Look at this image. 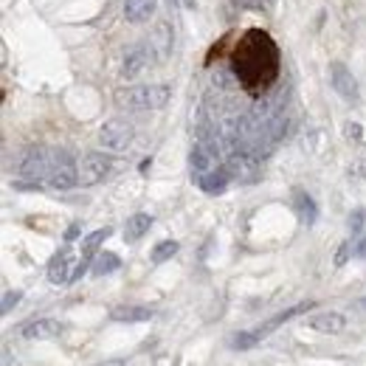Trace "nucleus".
I'll use <instances>...</instances> for the list:
<instances>
[{
    "label": "nucleus",
    "instance_id": "obj_27",
    "mask_svg": "<svg viewBox=\"0 0 366 366\" xmlns=\"http://www.w3.org/2000/svg\"><path fill=\"white\" fill-rule=\"evenodd\" d=\"M364 220H366V214L358 208V211H353V217H350V228H353V234H358L361 228H364Z\"/></svg>",
    "mask_w": 366,
    "mask_h": 366
},
{
    "label": "nucleus",
    "instance_id": "obj_26",
    "mask_svg": "<svg viewBox=\"0 0 366 366\" xmlns=\"http://www.w3.org/2000/svg\"><path fill=\"white\" fill-rule=\"evenodd\" d=\"M240 8H268L273 0H234Z\"/></svg>",
    "mask_w": 366,
    "mask_h": 366
},
{
    "label": "nucleus",
    "instance_id": "obj_23",
    "mask_svg": "<svg viewBox=\"0 0 366 366\" xmlns=\"http://www.w3.org/2000/svg\"><path fill=\"white\" fill-rule=\"evenodd\" d=\"M262 341V336L256 333V330H251V333H234L231 336V347L234 350H251V347H256Z\"/></svg>",
    "mask_w": 366,
    "mask_h": 366
},
{
    "label": "nucleus",
    "instance_id": "obj_1",
    "mask_svg": "<svg viewBox=\"0 0 366 366\" xmlns=\"http://www.w3.org/2000/svg\"><path fill=\"white\" fill-rule=\"evenodd\" d=\"M234 71L248 90L268 88L279 73V51L265 31H248L234 51Z\"/></svg>",
    "mask_w": 366,
    "mask_h": 366
},
{
    "label": "nucleus",
    "instance_id": "obj_3",
    "mask_svg": "<svg viewBox=\"0 0 366 366\" xmlns=\"http://www.w3.org/2000/svg\"><path fill=\"white\" fill-rule=\"evenodd\" d=\"M51 164H54V150H45V147H28V150L17 158V175H20V178H28V181H34V183H40V178H48Z\"/></svg>",
    "mask_w": 366,
    "mask_h": 366
},
{
    "label": "nucleus",
    "instance_id": "obj_15",
    "mask_svg": "<svg viewBox=\"0 0 366 366\" xmlns=\"http://www.w3.org/2000/svg\"><path fill=\"white\" fill-rule=\"evenodd\" d=\"M155 313L150 307H141V305H122L116 310H110V319L113 321H127V324H136V321H150Z\"/></svg>",
    "mask_w": 366,
    "mask_h": 366
},
{
    "label": "nucleus",
    "instance_id": "obj_13",
    "mask_svg": "<svg viewBox=\"0 0 366 366\" xmlns=\"http://www.w3.org/2000/svg\"><path fill=\"white\" fill-rule=\"evenodd\" d=\"M293 211H296L299 223H305V225H313V223L319 220V206H316V200H313L307 191H302V189L293 191Z\"/></svg>",
    "mask_w": 366,
    "mask_h": 366
},
{
    "label": "nucleus",
    "instance_id": "obj_11",
    "mask_svg": "<svg viewBox=\"0 0 366 366\" xmlns=\"http://www.w3.org/2000/svg\"><path fill=\"white\" fill-rule=\"evenodd\" d=\"M59 333H62V324L57 319H34L20 327V336L28 341H48V338H57Z\"/></svg>",
    "mask_w": 366,
    "mask_h": 366
},
{
    "label": "nucleus",
    "instance_id": "obj_9",
    "mask_svg": "<svg viewBox=\"0 0 366 366\" xmlns=\"http://www.w3.org/2000/svg\"><path fill=\"white\" fill-rule=\"evenodd\" d=\"M330 82H333V88H336L338 96H344V99H350V102L358 99V82H355V76H353V71H350L347 65L333 62V65H330Z\"/></svg>",
    "mask_w": 366,
    "mask_h": 366
},
{
    "label": "nucleus",
    "instance_id": "obj_28",
    "mask_svg": "<svg viewBox=\"0 0 366 366\" xmlns=\"http://www.w3.org/2000/svg\"><path fill=\"white\" fill-rule=\"evenodd\" d=\"M344 133H347V138H361V124L358 122H347V127H344Z\"/></svg>",
    "mask_w": 366,
    "mask_h": 366
},
{
    "label": "nucleus",
    "instance_id": "obj_29",
    "mask_svg": "<svg viewBox=\"0 0 366 366\" xmlns=\"http://www.w3.org/2000/svg\"><path fill=\"white\" fill-rule=\"evenodd\" d=\"M96 366H127V361H105V364H96Z\"/></svg>",
    "mask_w": 366,
    "mask_h": 366
},
{
    "label": "nucleus",
    "instance_id": "obj_21",
    "mask_svg": "<svg viewBox=\"0 0 366 366\" xmlns=\"http://www.w3.org/2000/svg\"><path fill=\"white\" fill-rule=\"evenodd\" d=\"M178 242L175 240H164V242H158L155 248H153V262L155 265H161V262H167V259H172L175 254H178Z\"/></svg>",
    "mask_w": 366,
    "mask_h": 366
},
{
    "label": "nucleus",
    "instance_id": "obj_25",
    "mask_svg": "<svg viewBox=\"0 0 366 366\" xmlns=\"http://www.w3.org/2000/svg\"><path fill=\"white\" fill-rule=\"evenodd\" d=\"M350 254H355L353 251V242L347 240L341 248H338V254H336V268H341V265H347V259H350Z\"/></svg>",
    "mask_w": 366,
    "mask_h": 366
},
{
    "label": "nucleus",
    "instance_id": "obj_24",
    "mask_svg": "<svg viewBox=\"0 0 366 366\" xmlns=\"http://www.w3.org/2000/svg\"><path fill=\"white\" fill-rule=\"evenodd\" d=\"M20 299H23V293H20V290H6V293H3L0 313H3V316H6V313H11V310L17 307V302H20Z\"/></svg>",
    "mask_w": 366,
    "mask_h": 366
},
{
    "label": "nucleus",
    "instance_id": "obj_10",
    "mask_svg": "<svg viewBox=\"0 0 366 366\" xmlns=\"http://www.w3.org/2000/svg\"><path fill=\"white\" fill-rule=\"evenodd\" d=\"M73 251L71 248H62L59 254H54V259L48 262V282L51 285H65V282H73Z\"/></svg>",
    "mask_w": 366,
    "mask_h": 366
},
{
    "label": "nucleus",
    "instance_id": "obj_32",
    "mask_svg": "<svg viewBox=\"0 0 366 366\" xmlns=\"http://www.w3.org/2000/svg\"><path fill=\"white\" fill-rule=\"evenodd\" d=\"M355 307H361V310H366V299H364V302H355Z\"/></svg>",
    "mask_w": 366,
    "mask_h": 366
},
{
    "label": "nucleus",
    "instance_id": "obj_7",
    "mask_svg": "<svg viewBox=\"0 0 366 366\" xmlns=\"http://www.w3.org/2000/svg\"><path fill=\"white\" fill-rule=\"evenodd\" d=\"M110 172H113L110 155H105V153H90V155H85L82 164H79V183H82V186H96V183L105 181Z\"/></svg>",
    "mask_w": 366,
    "mask_h": 366
},
{
    "label": "nucleus",
    "instance_id": "obj_20",
    "mask_svg": "<svg viewBox=\"0 0 366 366\" xmlns=\"http://www.w3.org/2000/svg\"><path fill=\"white\" fill-rule=\"evenodd\" d=\"M119 265H122V259H119L116 254L105 251V254H99V256L93 259V265H90V273H93V276H107V273L119 271Z\"/></svg>",
    "mask_w": 366,
    "mask_h": 366
},
{
    "label": "nucleus",
    "instance_id": "obj_16",
    "mask_svg": "<svg viewBox=\"0 0 366 366\" xmlns=\"http://www.w3.org/2000/svg\"><path fill=\"white\" fill-rule=\"evenodd\" d=\"M228 181H231V175H228V170L223 167V170H214V172L200 175V178H197V186H200L206 194H223Z\"/></svg>",
    "mask_w": 366,
    "mask_h": 366
},
{
    "label": "nucleus",
    "instance_id": "obj_5",
    "mask_svg": "<svg viewBox=\"0 0 366 366\" xmlns=\"http://www.w3.org/2000/svg\"><path fill=\"white\" fill-rule=\"evenodd\" d=\"M225 170L231 175V181H240V183H256L259 175H262V167H259V158L248 150H237L228 155L225 161Z\"/></svg>",
    "mask_w": 366,
    "mask_h": 366
},
{
    "label": "nucleus",
    "instance_id": "obj_12",
    "mask_svg": "<svg viewBox=\"0 0 366 366\" xmlns=\"http://www.w3.org/2000/svg\"><path fill=\"white\" fill-rule=\"evenodd\" d=\"M150 48H144V45H136V48H130L127 54H124V65H122V73H124V79H133V76H138L144 68H147V62H150Z\"/></svg>",
    "mask_w": 366,
    "mask_h": 366
},
{
    "label": "nucleus",
    "instance_id": "obj_30",
    "mask_svg": "<svg viewBox=\"0 0 366 366\" xmlns=\"http://www.w3.org/2000/svg\"><path fill=\"white\" fill-rule=\"evenodd\" d=\"M355 254H358V256H366V242H358V248H355Z\"/></svg>",
    "mask_w": 366,
    "mask_h": 366
},
{
    "label": "nucleus",
    "instance_id": "obj_18",
    "mask_svg": "<svg viewBox=\"0 0 366 366\" xmlns=\"http://www.w3.org/2000/svg\"><path fill=\"white\" fill-rule=\"evenodd\" d=\"M307 310H313V302H302V305H296V307H290V310H285V313H279V316H273L271 321H265V324H259L256 327V333L265 338L268 333H273L279 324H285V321H290L293 316H299V313H307Z\"/></svg>",
    "mask_w": 366,
    "mask_h": 366
},
{
    "label": "nucleus",
    "instance_id": "obj_6",
    "mask_svg": "<svg viewBox=\"0 0 366 366\" xmlns=\"http://www.w3.org/2000/svg\"><path fill=\"white\" fill-rule=\"evenodd\" d=\"M79 183V167L73 164V158L62 150H54V164H51V172H48V186L65 191V189H73Z\"/></svg>",
    "mask_w": 366,
    "mask_h": 366
},
{
    "label": "nucleus",
    "instance_id": "obj_31",
    "mask_svg": "<svg viewBox=\"0 0 366 366\" xmlns=\"http://www.w3.org/2000/svg\"><path fill=\"white\" fill-rule=\"evenodd\" d=\"M76 234H79V228H76V225H71V228H68V240H73Z\"/></svg>",
    "mask_w": 366,
    "mask_h": 366
},
{
    "label": "nucleus",
    "instance_id": "obj_14",
    "mask_svg": "<svg viewBox=\"0 0 366 366\" xmlns=\"http://www.w3.org/2000/svg\"><path fill=\"white\" fill-rule=\"evenodd\" d=\"M344 316L341 313H319V316H313L310 321H307V327L310 330H316V333H324V336H336V333H341L344 330Z\"/></svg>",
    "mask_w": 366,
    "mask_h": 366
},
{
    "label": "nucleus",
    "instance_id": "obj_4",
    "mask_svg": "<svg viewBox=\"0 0 366 366\" xmlns=\"http://www.w3.org/2000/svg\"><path fill=\"white\" fill-rule=\"evenodd\" d=\"M133 124L127 122V119H110V122H105L102 124V130H99V141H102V147L105 150H110V153H124L130 144H133Z\"/></svg>",
    "mask_w": 366,
    "mask_h": 366
},
{
    "label": "nucleus",
    "instance_id": "obj_8",
    "mask_svg": "<svg viewBox=\"0 0 366 366\" xmlns=\"http://www.w3.org/2000/svg\"><path fill=\"white\" fill-rule=\"evenodd\" d=\"M189 167H191V172L197 178L206 175V172L220 170V153H217V147L208 144V141H197L191 147V153H189Z\"/></svg>",
    "mask_w": 366,
    "mask_h": 366
},
{
    "label": "nucleus",
    "instance_id": "obj_2",
    "mask_svg": "<svg viewBox=\"0 0 366 366\" xmlns=\"http://www.w3.org/2000/svg\"><path fill=\"white\" fill-rule=\"evenodd\" d=\"M172 99L167 85H133L116 90V105L124 110H161Z\"/></svg>",
    "mask_w": 366,
    "mask_h": 366
},
{
    "label": "nucleus",
    "instance_id": "obj_17",
    "mask_svg": "<svg viewBox=\"0 0 366 366\" xmlns=\"http://www.w3.org/2000/svg\"><path fill=\"white\" fill-rule=\"evenodd\" d=\"M158 0H124V17L130 23H144L153 17Z\"/></svg>",
    "mask_w": 366,
    "mask_h": 366
},
{
    "label": "nucleus",
    "instance_id": "obj_22",
    "mask_svg": "<svg viewBox=\"0 0 366 366\" xmlns=\"http://www.w3.org/2000/svg\"><path fill=\"white\" fill-rule=\"evenodd\" d=\"M155 42H158V54H161V59L170 54V48H172V34H170V23H158V28H155V37H153Z\"/></svg>",
    "mask_w": 366,
    "mask_h": 366
},
{
    "label": "nucleus",
    "instance_id": "obj_19",
    "mask_svg": "<svg viewBox=\"0 0 366 366\" xmlns=\"http://www.w3.org/2000/svg\"><path fill=\"white\" fill-rule=\"evenodd\" d=\"M150 225H153V217H150V214H144V211L133 214V217L127 220V225H124V240H127V242L141 240V237L150 231Z\"/></svg>",
    "mask_w": 366,
    "mask_h": 366
}]
</instances>
